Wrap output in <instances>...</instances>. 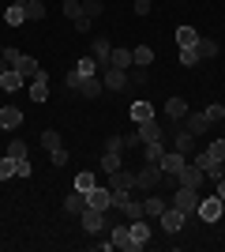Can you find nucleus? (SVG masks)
Masks as SVG:
<instances>
[{
	"label": "nucleus",
	"instance_id": "5",
	"mask_svg": "<svg viewBox=\"0 0 225 252\" xmlns=\"http://www.w3.org/2000/svg\"><path fill=\"white\" fill-rule=\"evenodd\" d=\"M222 207H225L222 196H206V200H199V219L203 222H218L222 219Z\"/></svg>",
	"mask_w": 225,
	"mask_h": 252
},
{
	"label": "nucleus",
	"instance_id": "36",
	"mask_svg": "<svg viewBox=\"0 0 225 252\" xmlns=\"http://www.w3.org/2000/svg\"><path fill=\"white\" fill-rule=\"evenodd\" d=\"M195 49H199V57H218V42H214V38H199Z\"/></svg>",
	"mask_w": 225,
	"mask_h": 252
},
{
	"label": "nucleus",
	"instance_id": "11",
	"mask_svg": "<svg viewBox=\"0 0 225 252\" xmlns=\"http://www.w3.org/2000/svg\"><path fill=\"white\" fill-rule=\"evenodd\" d=\"M161 226H165V233H176V230H184V211H176L169 203V207L161 211Z\"/></svg>",
	"mask_w": 225,
	"mask_h": 252
},
{
	"label": "nucleus",
	"instance_id": "56",
	"mask_svg": "<svg viewBox=\"0 0 225 252\" xmlns=\"http://www.w3.org/2000/svg\"><path fill=\"white\" fill-rule=\"evenodd\" d=\"M0 53H4V49H0Z\"/></svg>",
	"mask_w": 225,
	"mask_h": 252
},
{
	"label": "nucleus",
	"instance_id": "44",
	"mask_svg": "<svg viewBox=\"0 0 225 252\" xmlns=\"http://www.w3.org/2000/svg\"><path fill=\"white\" fill-rule=\"evenodd\" d=\"M206 155L214 158V162H225V139H214V143H210V151H206Z\"/></svg>",
	"mask_w": 225,
	"mask_h": 252
},
{
	"label": "nucleus",
	"instance_id": "4",
	"mask_svg": "<svg viewBox=\"0 0 225 252\" xmlns=\"http://www.w3.org/2000/svg\"><path fill=\"white\" fill-rule=\"evenodd\" d=\"M203 177H206L203 169L195 166V162H188V166H184V169H180V173H176L173 181H180L184 189H195V192H199V189H203Z\"/></svg>",
	"mask_w": 225,
	"mask_h": 252
},
{
	"label": "nucleus",
	"instance_id": "1",
	"mask_svg": "<svg viewBox=\"0 0 225 252\" xmlns=\"http://www.w3.org/2000/svg\"><path fill=\"white\" fill-rule=\"evenodd\" d=\"M161 177H165V173H161V166H154V162H147V166H143L139 173H135V189H131V192H139V196H143V192L158 189V185H161Z\"/></svg>",
	"mask_w": 225,
	"mask_h": 252
},
{
	"label": "nucleus",
	"instance_id": "52",
	"mask_svg": "<svg viewBox=\"0 0 225 252\" xmlns=\"http://www.w3.org/2000/svg\"><path fill=\"white\" fill-rule=\"evenodd\" d=\"M124 147V136H109V143H105V151H120Z\"/></svg>",
	"mask_w": 225,
	"mask_h": 252
},
{
	"label": "nucleus",
	"instance_id": "6",
	"mask_svg": "<svg viewBox=\"0 0 225 252\" xmlns=\"http://www.w3.org/2000/svg\"><path fill=\"white\" fill-rule=\"evenodd\" d=\"M79 219H83V230L86 233H101V230H105V211H98V207H83Z\"/></svg>",
	"mask_w": 225,
	"mask_h": 252
},
{
	"label": "nucleus",
	"instance_id": "54",
	"mask_svg": "<svg viewBox=\"0 0 225 252\" xmlns=\"http://www.w3.org/2000/svg\"><path fill=\"white\" fill-rule=\"evenodd\" d=\"M135 15H150V0H135Z\"/></svg>",
	"mask_w": 225,
	"mask_h": 252
},
{
	"label": "nucleus",
	"instance_id": "40",
	"mask_svg": "<svg viewBox=\"0 0 225 252\" xmlns=\"http://www.w3.org/2000/svg\"><path fill=\"white\" fill-rule=\"evenodd\" d=\"M8 158H15V162L26 158V143H23V139H11V143H8Z\"/></svg>",
	"mask_w": 225,
	"mask_h": 252
},
{
	"label": "nucleus",
	"instance_id": "20",
	"mask_svg": "<svg viewBox=\"0 0 225 252\" xmlns=\"http://www.w3.org/2000/svg\"><path fill=\"white\" fill-rule=\"evenodd\" d=\"M94 61H98V68H105L109 64V53H113V45H109V38H94Z\"/></svg>",
	"mask_w": 225,
	"mask_h": 252
},
{
	"label": "nucleus",
	"instance_id": "24",
	"mask_svg": "<svg viewBox=\"0 0 225 252\" xmlns=\"http://www.w3.org/2000/svg\"><path fill=\"white\" fill-rule=\"evenodd\" d=\"M23 19H26V4H11V8L4 11V23H8V27H23Z\"/></svg>",
	"mask_w": 225,
	"mask_h": 252
},
{
	"label": "nucleus",
	"instance_id": "18",
	"mask_svg": "<svg viewBox=\"0 0 225 252\" xmlns=\"http://www.w3.org/2000/svg\"><path fill=\"white\" fill-rule=\"evenodd\" d=\"M184 121H188V125H184V128H188L192 136H203L206 128H210V121H206V113H188V117H184Z\"/></svg>",
	"mask_w": 225,
	"mask_h": 252
},
{
	"label": "nucleus",
	"instance_id": "53",
	"mask_svg": "<svg viewBox=\"0 0 225 252\" xmlns=\"http://www.w3.org/2000/svg\"><path fill=\"white\" fill-rule=\"evenodd\" d=\"M124 147H143V139H139V132H131V136H124Z\"/></svg>",
	"mask_w": 225,
	"mask_h": 252
},
{
	"label": "nucleus",
	"instance_id": "25",
	"mask_svg": "<svg viewBox=\"0 0 225 252\" xmlns=\"http://www.w3.org/2000/svg\"><path fill=\"white\" fill-rule=\"evenodd\" d=\"M131 61L139 64V68H150V61H154V49H150V45H135V49H131Z\"/></svg>",
	"mask_w": 225,
	"mask_h": 252
},
{
	"label": "nucleus",
	"instance_id": "19",
	"mask_svg": "<svg viewBox=\"0 0 225 252\" xmlns=\"http://www.w3.org/2000/svg\"><path fill=\"white\" fill-rule=\"evenodd\" d=\"M165 117H169V121H184V117H188V102H184V98H169V102H165Z\"/></svg>",
	"mask_w": 225,
	"mask_h": 252
},
{
	"label": "nucleus",
	"instance_id": "50",
	"mask_svg": "<svg viewBox=\"0 0 225 252\" xmlns=\"http://www.w3.org/2000/svg\"><path fill=\"white\" fill-rule=\"evenodd\" d=\"M90 23H94V19H86V15H79V19H75V31H79V34H86V31H90Z\"/></svg>",
	"mask_w": 225,
	"mask_h": 252
},
{
	"label": "nucleus",
	"instance_id": "27",
	"mask_svg": "<svg viewBox=\"0 0 225 252\" xmlns=\"http://www.w3.org/2000/svg\"><path fill=\"white\" fill-rule=\"evenodd\" d=\"M83 207H86V196H83V192H72V196L64 200V211H68V215H83Z\"/></svg>",
	"mask_w": 225,
	"mask_h": 252
},
{
	"label": "nucleus",
	"instance_id": "28",
	"mask_svg": "<svg viewBox=\"0 0 225 252\" xmlns=\"http://www.w3.org/2000/svg\"><path fill=\"white\" fill-rule=\"evenodd\" d=\"M161 155H165L161 139H158V143H147V147H143V162H154V166H161Z\"/></svg>",
	"mask_w": 225,
	"mask_h": 252
},
{
	"label": "nucleus",
	"instance_id": "8",
	"mask_svg": "<svg viewBox=\"0 0 225 252\" xmlns=\"http://www.w3.org/2000/svg\"><path fill=\"white\" fill-rule=\"evenodd\" d=\"M109 241H113V249H124V252H139V241L131 237V230H128V226H113V237H109Z\"/></svg>",
	"mask_w": 225,
	"mask_h": 252
},
{
	"label": "nucleus",
	"instance_id": "34",
	"mask_svg": "<svg viewBox=\"0 0 225 252\" xmlns=\"http://www.w3.org/2000/svg\"><path fill=\"white\" fill-rule=\"evenodd\" d=\"M124 215H128V219H143V200H135V196H128V203H124Z\"/></svg>",
	"mask_w": 225,
	"mask_h": 252
},
{
	"label": "nucleus",
	"instance_id": "22",
	"mask_svg": "<svg viewBox=\"0 0 225 252\" xmlns=\"http://www.w3.org/2000/svg\"><path fill=\"white\" fill-rule=\"evenodd\" d=\"M176 45H180V49L199 45V31H195V27H176Z\"/></svg>",
	"mask_w": 225,
	"mask_h": 252
},
{
	"label": "nucleus",
	"instance_id": "23",
	"mask_svg": "<svg viewBox=\"0 0 225 252\" xmlns=\"http://www.w3.org/2000/svg\"><path fill=\"white\" fill-rule=\"evenodd\" d=\"M15 72H19V75H30V79H34V75L42 72V68H38V61H34V57L19 53V61H15Z\"/></svg>",
	"mask_w": 225,
	"mask_h": 252
},
{
	"label": "nucleus",
	"instance_id": "7",
	"mask_svg": "<svg viewBox=\"0 0 225 252\" xmlns=\"http://www.w3.org/2000/svg\"><path fill=\"white\" fill-rule=\"evenodd\" d=\"M109 203H113V189H105V185H94V189L86 192V207L109 211Z\"/></svg>",
	"mask_w": 225,
	"mask_h": 252
},
{
	"label": "nucleus",
	"instance_id": "51",
	"mask_svg": "<svg viewBox=\"0 0 225 252\" xmlns=\"http://www.w3.org/2000/svg\"><path fill=\"white\" fill-rule=\"evenodd\" d=\"M49 158H53V166H64V162H68V151L60 147V151H53V155H49Z\"/></svg>",
	"mask_w": 225,
	"mask_h": 252
},
{
	"label": "nucleus",
	"instance_id": "43",
	"mask_svg": "<svg viewBox=\"0 0 225 252\" xmlns=\"http://www.w3.org/2000/svg\"><path fill=\"white\" fill-rule=\"evenodd\" d=\"M64 15H68V19H79V15H83V4H79V0H64Z\"/></svg>",
	"mask_w": 225,
	"mask_h": 252
},
{
	"label": "nucleus",
	"instance_id": "9",
	"mask_svg": "<svg viewBox=\"0 0 225 252\" xmlns=\"http://www.w3.org/2000/svg\"><path fill=\"white\" fill-rule=\"evenodd\" d=\"M184 166H188V158H184L180 151H165V155H161V173H165V177H176Z\"/></svg>",
	"mask_w": 225,
	"mask_h": 252
},
{
	"label": "nucleus",
	"instance_id": "57",
	"mask_svg": "<svg viewBox=\"0 0 225 252\" xmlns=\"http://www.w3.org/2000/svg\"><path fill=\"white\" fill-rule=\"evenodd\" d=\"M222 105H225V102H222Z\"/></svg>",
	"mask_w": 225,
	"mask_h": 252
},
{
	"label": "nucleus",
	"instance_id": "29",
	"mask_svg": "<svg viewBox=\"0 0 225 252\" xmlns=\"http://www.w3.org/2000/svg\"><path fill=\"white\" fill-rule=\"evenodd\" d=\"M150 117H154V105H150V102H135V105H131V121H139V125H143V121H150Z\"/></svg>",
	"mask_w": 225,
	"mask_h": 252
},
{
	"label": "nucleus",
	"instance_id": "26",
	"mask_svg": "<svg viewBox=\"0 0 225 252\" xmlns=\"http://www.w3.org/2000/svg\"><path fill=\"white\" fill-rule=\"evenodd\" d=\"M128 230H131V237L139 241V249H143V245L150 241V226H147V222H143V219H135V222H131V226H128Z\"/></svg>",
	"mask_w": 225,
	"mask_h": 252
},
{
	"label": "nucleus",
	"instance_id": "48",
	"mask_svg": "<svg viewBox=\"0 0 225 252\" xmlns=\"http://www.w3.org/2000/svg\"><path fill=\"white\" fill-rule=\"evenodd\" d=\"M15 177H30V162H26V158L15 162Z\"/></svg>",
	"mask_w": 225,
	"mask_h": 252
},
{
	"label": "nucleus",
	"instance_id": "12",
	"mask_svg": "<svg viewBox=\"0 0 225 252\" xmlns=\"http://www.w3.org/2000/svg\"><path fill=\"white\" fill-rule=\"evenodd\" d=\"M19 125H23V113L15 109V105H4V109H0V128H8V132H15Z\"/></svg>",
	"mask_w": 225,
	"mask_h": 252
},
{
	"label": "nucleus",
	"instance_id": "38",
	"mask_svg": "<svg viewBox=\"0 0 225 252\" xmlns=\"http://www.w3.org/2000/svg\"><path fill=\"white\" fill-rule=\"evenodd\" d=\"M203 113H206V121H210V125H218V121L225 117V105H222V102H214V105H206Z\"/></svg>",
	"mask_w": 225,
	"mask_h": 252
},
{
	"label": "nucleus",
	"instance_id": "42",
	"mask_svg": "<svg viewBox=\"0 0 225 252\" xmlns=\"http://www.w3.org/2000/svg\"><path fill=\"white\" fill-rule=\"evenodd\" d=\"M26 19H45V4H38V0H26Z\"/></svg>",
	"mask_w": 225,
	"mask_h": 252
},
{
	"label": "nucleus",
	"instance_id": "39",
	"mask_svg": "<svg viewBox=\"0 0 225 252\" xmlns=\"http://www.w3.org/2000/svg\"><path fill=\"white\" fill-rule=\"evenodd\" d=\"M42 147L49 151V155H53V151H60V136H56V132H42Z\"/></svg>",
	"mask_w": 225,
	"mask_h": 252
},
{
	"label": "nucleus",
	"instance_id": "37",
	"mask_svg": "<svg viewBox=\"0 0 225 252\" xmlns=\"http://www.w3.org/2000/svg\"><path fill=\"white\" fill-rule=\"evenodd\" d=\"M75 72L83 75V79H86V75H98V61H90V57H83V61L75 64Z\"/></svg>",
	"mask_w": 225,
	"mask_h": 252
},
{
	"label": "nucleus",
	"instance_id": "46",
	"mask_svg": "<svg viewBox=\"0 0 225 252\" xmlns=\"http://www.w3.org/2000/svg\"><path fill=\"white\" fill-rule=\"evenodd\" d=\"M206 177H210V181L218 185V181L225 177V166H222V162H210V169H206Z\"/></svg>",
	"mask_w": 225,
	"mask_h": 252
},
{
	"label": "nucleus",
	"instance_id": "31",
	"mask_svg": "<svg viewBox=\"0 0 225 252\" xmlns=\"http://www.w3.org/2000/svg\"><path fill=\"white\" fill-rule=\"evenodd\" d=\"M79 4H83V15H86V19H98V15L105 11V4H101V0H79Z\"/></svg>",
	"mask_w": 225,
	"mask_h": 252
},
{
	"label": "nucleus",
	"instance_id": "45",
	"mask_svg": "<svg viewBox=\"0 0 225 252\" xmlns=\"http://www.w3.org/2000/svg\"><path fill=\"white\" fill-rule=\"evenodd\" d=\"M147 83V68H139V64H135V72L128 75V87H143Z\"/></svg>",
	"mask_w": 225,
	"mask_h": 252
},
{
	"label": "nucleus",
	"instance_id": "55",
	"mask_svg": "<svg viewBox=\"0 0 225 252\" xmlns=\"http://www.w3.org/2000/svg\"><path fill=\"white\" fill-rule=\"evenodd\" d=\"M218 196H222V200H225V177L218 181Z\"/></svg>",
	"mask_w": 225,
	"mask_h": 252
},
{
	"label": "nucleus",
	"instance_id": "49",
	"mask_svg": "<svg viewBox=\"0 0 225 252\" xmlns=\"http://www.w3.org/2000/svg\"><path fill=\"white\" fill-rule=\"evenodd\" d=\"M128 196H131V192H113V203H109V207H124V203H128Z\"/></svg>",
	"mask_w": 225,
	"mask_h": 252
},
{
	"label": "nucleus",
	"instance_id": "41",
	"mask_svg": "<svg viewBox=\"0 0 225 252\" xmlns=\"http://www.w3.org/2000/svg\"><path fill=\"white\" fill-rule=\"evenodd\" d=\"M8 177H15V158H0V181H8Z\"/></svg>",
	"mask_w": 225,
	"mask_h": 252
},
{
	"label": "nucleus",
	"instance_id": "14",
	"mask_svg": "<svg viewBox=\"0 0 225 252\" xmlns=\"http://www.w3.org/2000/svg\"><path fill=\"white\" fill-rule=\"evenodd\" d=\"M30 98H34V102H45V98H49V75H45V72L34 75V83H30Z\"/></svg>",
	"mask_w": 225,
	"mask_h": 252
},
{
	"label": "nucleus",
	"instance_id": "32",
	"mask_svg": "<svg viewBox=\"0 0 225 252\" xmlns=\"http://www.w3.org/2000/svg\"><path fill=\"white\" fill-rule=\"evenodd\" d=\"M192 143H195V136L188 132V128H180V132H176V151H180V155H188V151H192Z\"/></svg>",
	"mask_w": 225,
	"mask_h": 252
},
{
	"label": "nucleus",
	"instance_id": "10",
	"mask_svg": "<svg viewBox=\"0 0 225 252\" xmlns=\"http://www.w3.org/2000/svg\"><path fill=\"white\" fill-rule=\"evenodd\" d=\"M109 189H113V192H131V189H135V173H128V169H113V173H109Z\"/></svg>",
	"mask_w": 225,
	"mask_h": 252
},
{
	"label": "nucleus",
	"instance_id": "35",
	"mask_svg": "<svg viewBox=\"0 0 225 252\" xmlns=\"http://www.w3.org/2000/svg\"><path fill=\"white\" fill-rule=\"evenodd\" d=\"M94 185H98V181H94V173H79V177H75V192H83V196H86L90 189H94Z\"/></svg>",
	"mask_w": 225,
	"mask_h": 252
},
{
	"label": "nucleus",
	"instance_id": "3",
	"mask_svg": "<svg viewBox=\"0 0 225 252\" xmlns=\"http://www.w3.org/2000/svg\"><path fill=\"white\" fill-rule=\"evenodd\" d=\"M98 75H101V83H105V91H124L128 87V72H120V68H113V64H105V68H98Z\"/></svg>",
	"mask_w": 225,
	"mask_h": 252
},
{
	"label": "nucleus",
	"instance_id": "30",
	"mask_svg": "<svg viewBox=\"0 0 225 252\" xmlns=\"http://www.w3.org/2000/svg\"><path fill=\"white\" fill-rule=\"evenodd\" d=\"M176 61H180L184 68H195L203 57H199V49H195V45H188V49H180V57H176Z\"/></svg>",
	"mask_w": 225,
	"mask_h": 252
},
{
	"label": "nucleus",
	"instance_id": "2",
	"mask_svg": "<svg viewBox=\"0 0 225 252\" xmlns=\"http://www.w3.org/2000/svg\"><path fill=\"white\" fill-rule=\"evenodd\" d=\"M173 207L184 211V215H195V211H199V192H195V189H184V185H180V189L173 192Z\"/></svg>",
	"mask_w": 225,
	"mask_h": 252
},
{
	"label": "nucleus",
	"instance_id": "47",
	"mask_svg": "<svg viewBox=\"0 0 225 252\" xmlns=\"http://www.w3.org/2000/svg\"><path fill=\"white\" fill-rule=\"evenodd\" d=\"M64 83H68V91H79V83H83V75H79V72L72 68V72L64 75Z\"/></svg>",
	"mask_w": 225,
	"mask_h": 252
},
{
	"label": "nucleus",
	"instance_id": "13",
	"mask_svg": "<svg viewBox=\"0 0 225 252\" xmlns=\"http://www.w3.org/2000/svg\"><path fill=\"white\" fill-rule=\"evenodd\" d=\"M101 91H105V83H101V75H86L83 83H79V94H83V98H98Z\"/></svg>",
	"mask_w": 225,
	"mask_h": 252
},
{
	"label": "nucleus",
	"instance_id": "17",
	"mask_svg": "<svg viewBox=\"0 0 225 252\" xmlns=\"http://www.w3.org/2000/svg\"><path fill=\"white\" fill-rule=\"evenodd\" d=\"M19 87H23V75L15 72V68H4V72H0V91L11 94V91H19Z\"/></svg>",
	"mask_w": 225,
	"mask_h": 252
},
{
	"label": "nucleus",
	"instance_id": "33",
	"mask_svg": "<svg viewBox=\"0 0 225 252\" xmlns=\"http://www.w3.org/2000/svg\"><path fill=\"white\" fill-rule=\"evenodd\" d=\"M101 169H105V173L120 169V151H105V155H101Z\"/></svg>",
	"mask_w": 225,
	"mask_h": 252
},
{
	"label": "nucleus",
	"instance_id": "16",
	"mask_svg": "<svg viewBox=\"0 0 225 252\" xmlns=\"http://www.w3.org/2000/svg\"><path fill=\"white\" fill-rule=\"evenodd\" d=\"M139 139H143V143H158V139H161V125L154 121V117L139 125Z\"/></svg>",
	"mask_w": 225,
	"mask_h": 252
},
{
	"label": "nucleus",
	"instance_id": "21",
	"mask_svg": "<svg viewBox=\"0 0 225 252\" xmlns=\"http://www.w3.org/2000/svg\"><path fill=\"white\" fill-rule=\"evenodd\" d=\"M109 64L120 68V72H128L131 64H135V61H131V49H113V53H109Z\"/></svg>",
	"mask_w": 225,
	"mask_h": 252
},
{
	"label": "nucleus",
	"instance_id": "15",
	"mask_svg": "<svg viewBox=\"0 0 225 252\" xmlns=\"http://www.w3.org/2000/svg\"><path fill=\"white\" fill-rule=\"evenodd\" d=\"M165 207H169V203L161 200V196H147V200H143V219H161Z\"/></svg>",
	"mask_w": 225,
	"mask_h": 252
}]
</instances>
